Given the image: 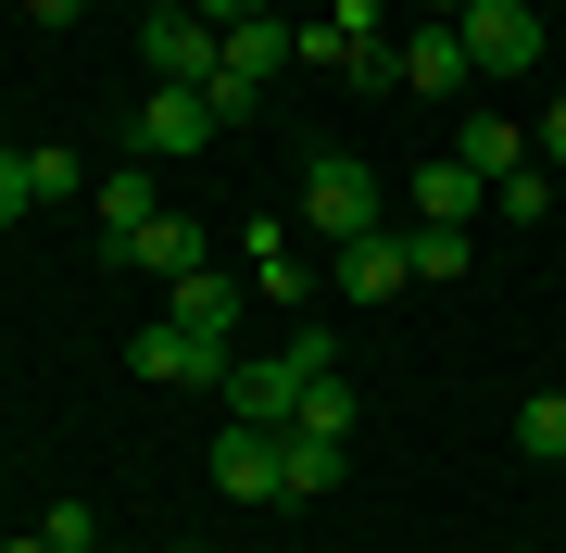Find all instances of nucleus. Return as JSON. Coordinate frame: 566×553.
<instances>
[{"mask_svg": "<svg viewBox=\"0 0 566 553\" xmlns=\"http://www.w3.org/2000/svg\"><path fill=\"white\" fill-rule=\"evenodd\" d=\"M465 76H528V63H542V13H528V0H465Z\"/></svg>", "mask_w": 566, "mask_h": 553, "instance_id": "nucleus-5", "label": "nucleus"}, {"mask_svg": "<svg viewBox=\"0 0 566 553\" xmlns=\"http://www.w3.org/2000/svg\"><path fill=\"white\" fill-rule=\"evenodd\" d=\"M114 265H139V277H164V289H177L189 265H214V252H202V226H189V214H151V226H139V240H126V252H114Z\"/></svg>", "mask_w": 566, "mask_h": 553, "instance_id": "nucleus-12", "label": "nucleus"}, {"mask_svg": "<svg viewBox=\"0 0 566 553\" xmlns=\"http://www.w3.org/2000/svg\"><path fill=\"white\" fill-rule=\"evenodd\" d=\"M277 63H290V25H277V13H240V25H227V63H214V88H202L214 126H227V114H252Z\"/></svg>", "mask_w": 566, "mask_h": 553, "instance_id": "nucleus-4", "label": "nucleus"}, {"mask_svg": "<svg viewBox=\"0 0 566 553\" xmlns=\"http://www.w3.org/2000/svg\"><path fill=\"white\" fill-rule=\"evenodd\" d=\"M25 13H39V25H76V13H88V0H25Z\"/></svg>", "mask_w": 566, "mask_h": 553, "instance_id": "nucleus-28", "label": "nucleus"}, {"mask_svg": "<svg viewBox=\"0 0 566 553\" xmlns=\"http://www.w3.org/2000/svg\"><path fill=\"white\" fill-rule=\"evenodd\" d=\"M403 252H416V277H465V226H416Z\"/></svg>", "mask_w": 566, "mask_h": 553, "instance_id": "nucleus-21", "label": "nucleus"}, {"mask_svg": "<svg viewBox=\"0 0 566 553\" xmlns=\"http://www.w3.org/2000/svg\"><path fill=\"white\" fill-rule=\"evenodd\" d=\"M214 491H227V503H277V428H240V415H227V440H214Z\"/></svg>", "mask_w": 566, "mask_h": 553, "instance_id": "nucleus-7", "label": "nucleus"}, {"mask_svg": "<svg viewBox=\"0 0 566 553\" xmlns=\"http://www.w3.org/2000/svg\"><path fill=\"white\" fill-rule=\"evenodd\" d=\"M327 277H340L353 302H390V289H416V252H403V240H340Z\"/></svg>", "mask_w": 566, "mask_h": 553, "instance_id": "nucleus-11", "label": "nucleus"}, {"mask_svg": "<svg viewBox=\"0 0 566 553\" xmlns=\"http://www.w3.org/2000/svg\"><path fill=\"white\" fill-rule=\"evenodd\" d=\"M227 365H240V340L177 328V315H151V328L126 340V377H151V390H227Z\"/></svg>", "mask_w": 566, "mask_h": 553, "instance_id": "nucleus-2", "label": "nucleus"}, {"mask_svg": "<svg viewBox=\"0 0 566 553\" xmlns=\"http://www.w3.org/2000/svg\"><path fill=\"white\" fill-rule=\"evenodd\" d=\"M353 51H365V39H353L340 13H315V25H290V63H315V76H353Z\"/></svg>", "mask_w": 566, "mask_h": 553, "instance_id": "nucleus-18", "label": "nucleus"}, {"mask_svg": "<svg viewBox=\"0 0 566 553\" xmlns=\"http://www.w3.org/2000/svg\"><path fill=\"white\" fill-rule=\"evenodd\" d=\"M202 139H214L202 88H151V102H139V151H151V164H177V151H202Z\"/></svg>", "mask_w": 566, "mask_h": 553, "instance_id": "nucleus-8", "label": "nucleus"}, {"mask_svg": "<svg viewBox=\"0 0 566 553\" xmlns=\"http://www.w3.org/2000/svg\"><path fill=\"white\" fill-rule=\"evenodd\" d=\"M390 76H403V88H465V39H453V25H416V39L390 51Z\"/></svg>", "mask_w": 566, "mask_h": 553, "instance_id": "nucleus-16", "label": "nucleus"}, {"mask_svg": "<svg viewBox=\"0 0 566 553\" xmlns=\"http://www.w3.org/2000/svg\"><path fill=\"white\" fill-rule=\"evenodd\" d=\"M0 553H51V541H39V529H25V541H0Z\"/></svg>", "mask_w": 566, "mask_h": 553, "instance_id": "nucleus-30", "label": "nucleus"}, {"mask_svg": "<svg viewBox=\"0 0 566 553\" xmlns=\"http://www.w3.org/2000/svg\"><path fill=\"white\" fill-rule=\"evenodd\" d=\"M88 202H102V252H126V240H139V226L164 214V177H151V151H139V164H114L102 189H88Z\"/></svg>", "mask_w": 566, "mask_h": 553, "instance_id": "nucleus-9", "label": "nucleus"}, {"mask_svg": "<svg viewBox=\"0 0 566 553\" xmlns=\"http://www.w3.org/2000/svg\"><path fill=\"white\" fill-rule=\"evenodd\" d=\"M290 428H327V440H353V377L327 365V377L303 390V415H290Z\"/></svg>", "mask_w": 566, "mask_h": 553, "instance_id": "nucleus-19", "label": "nucleus"}, {"mask_svg": "<svg viewBox=\"0 0 566 553\" xmlns=\"http://www.w3.org/2000/svg\"><path fill=\"white\" fill-rule=\"evenodd\" d=\"M25 202H39V177H25V151H0V226H13Z\"/></svg>", "mask_w": 566, "mask_h": 553, "instance_id": "nucleus-25", "label": "nucleus"}, {"mask_svg": "<svg viewBox=\"0 0 566 553\" xmlns=\"http://www.w3.org/2000/svg\"><path fill=\"white\" fill-rule=\"evenodd\" d=\"M416 13H428V25H465V0H416Z\"/></svg>", "mask_w": 566, "mask_h": 553, "instance_id": "nucleus-29", "label": "nucleus"}, {"mask_svg": "<svg viewBox=\"0 0 566 553\" xmlns=\"http://www.w3.org/2000/svg\"><path fill=\"white\" fill-rule=\"evenodd\" d=\"M303 226H315L327 252H340V240H378V177H365L353 151H327V164H303Z\"/></svg>", "mask_w": 566, "mask_h": 553, "instance_id": "nucleus-3", "label": "nucleus"}, {"mask_svg": "<svg viewBox=\"0 0 566 553\" xmlns=\"http://www.w3.org/2000/svg\"><path fill=\"white\" fill-rule=\"evenodd\" d=\"M0 151H13V139H0Z\"/></svg>", "mask_w": 566, "mask_h": 553, "instance_id": "nucleus-31", "label": "nucleus"}, {"mask_svg": "<svg viewBox=\"0 0 566 553\" xmlns=\"http://www.w3.org/2000/svg\"><path fill=\"white\" fill-rule=\"evenodd\" d=\"M542 151H554V164H566V88H554V114H542Z\"/></svg>", "mask_w": 566, "mask_h": 553, "instance_id": "nucleus-26", "label": "nucleus"}, {"mask_svg": "<svg viewBox=\"0 0 566 553\" xmlns=\"http://www.w3.org/2000/svg\"><path fill=\"white\" fill-rule=\"evenodd\" d=\"M491 202H504L516 226H542V214H554V177H528V164H516V177H491Z\"/></svg>", "mask_w": 566, "mask_h": 553, "instance_id": "nucleus-22", "label": "nucleus"}, {"mask_svg": "<svg viewBox=\"0 0 566 553\" xmlns=\"http://www.w3.org/2000/svg\"><path fill=\"white\" fill-rule=\"evenodd\" d=\"M39 541H51V553H102V515H88V503H51Z\"/></svg>", "mask_w": 566, "mask_h": 553, "instance_id": "nucleus-24", "label": "nucleus"}, {"mask_svg": "<svg viewBox=\"0 0 566 553\" xmlns=\"http://www.w3.org/2000/svg\"><path fill=\"white\" fill-rule=\"evenodd\" d=\"M516 440H528V453H542V466H566V390H542V403H528V415H516Z\"/></svg>", "mask_w": 566, "mask_h": 553, "instance_id": "nucleus-20", "label": "nucleus"}, {"mask_svg": "<svg viewBox=\"0 0 566 553\" xmlns=\"http://www.w3.org/2000/svg\"><path fill=\"white\" fill-rule=\"evenodd\" d=\"M479 164H453V151H441V164H416V226H465V214H479Z\"/></svg>", "mask_w": 566, "mask_h": 553, "instance_id": "nucleus-14", "label": "nucleus"}, {"mask_svg": "<svg viewBox=\"0 0 566 553\" xmlns=\"http://www.w3.org/2000/svg\"><path fill=\"white\" fill-rule=\"evenodd\" d=\"M252 289H264V302H303V289H315V265H303V240H290L277 214L252 226Z\"/></svg>", "mask_w": 566, "mask_h": 553, "instance_id": "nucleus-15", "label": "nucleus"}, {"mask_svg": "<svg viewBox=\"0 0 566 553\" xmlns=\"http://www.w3.org/2000/svg\"><path fill=\"white\" fill-rule=\"evenodd\" d=\"M214 63H227V25L189 13V0H151V76L164 88H214Z\"/></svg>", "mask_w": 566, "mask_h": 553, "instance_id": "nucleus-6", "label": "nucleus"}, {"mask_svg": "<svg viewBox=\"0 0 566 553\" xmlns=\"http://www.w3.org/2000/svg\"><path fill=\"white\" fill-rule=\"evenodd\" d=\"M453 164H479V177H516V164H528V139H516L504 114H465V139H453Z\"/></svg>", "mask_w": 566, "mask_h": 553, "instance_id": "nucleus-17", "label": "nucleus"}, {"mask_svg": "<svg viewBox=\"0 0 566 553\" xmlns=\"http://www.w3.org/2000/svg\"><path fill=\"white\" fill-rule=\"evenodd\" d=\"M189 13H214V25H240V13H264V0H189Z\"/></svg>", "mask_w": 566, "mask_h": 553, "instance_id": "nucleus-27", "label": "nucleus"}, {"mask_svg": "<svg viewBox=\"0 0 566 553\" xmlns=\"http://www.w3.org/2000/svg\"><path fill=\"white\" fill-rule=\"evenodd\" d=\"M25 177H39V202H63V189H102V177L76 164V151H25Z\"/></svg>", "mask_w": 566, "mask_h": 553, "instance_id": "nucleus-23", "label": "nucleus"}, {"mask_svg": "<svg viewBox=\"0 0 566 553\" xmlns=\"http://www.w3.org/2000/svg\"><path fill=\"white\" fill-rule=\"evenodd\" d=\"M327 365H340V340H327V328H303L277 365H227V415H240V428H290V415H303V390H315Z\"/></svg>", "mask_w": 566, "mask_h": 553, "instance_id": "nucleus-1", "label": "nucleus"}, {"mask_svg": "<svg viewBox=\"0 0 566 553\" xmlns=\"http://www.w3.org/2000/svg\"><path fill=\"white\" fill-rule=\"evenodd\" d=\"M340 453L353 440H327V428H277V503H315L327 478H340Z\"/></svg>", "mask_w": 566, "mask_h": 553, "instance_id": "nucleus-13", "label": "nucleus"}, {"mask_svg": "<svg viewBox=\"0 0 566 553\" xmlns=\"http://www.w3.org/2000/svg\"><path fill=\"white\" fill-rule=\"evenodd\" d=\"M240 302H252V277H214V265H189L164 289V315H177V328H214V340H240Z\"/></svg>", "mask_w": 566, "mask_h": 553, "instance_id": "nucleus-10", "label": "nucleus"}]
</instances>
